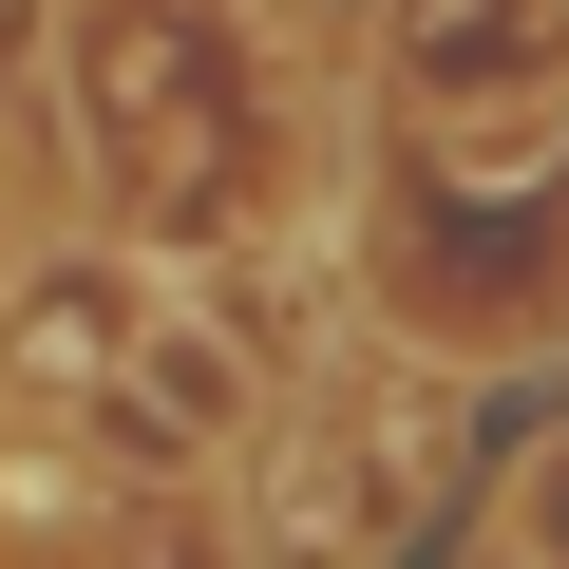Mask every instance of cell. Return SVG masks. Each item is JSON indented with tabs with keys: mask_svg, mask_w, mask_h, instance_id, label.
<instances>
[{
	"mask_svg": "<svg viewBox=\"0 0 569 569\" xmlns=\"http://www.w3.org/2000/svg\"><path fill=\"white\" fill-rule=\"evenodd\" d=\"M96 418L133 437V456H247L266 437V361L209 323V305H171V284H152V305H133V342H114V380H96Z\"/></svg>",
	"mask_w": 569,
	"mask_h": 569,
	"instance_id": "obj_1",
	"label": "cell"
},
{
	"mask_svg": "<svg viewBox=\"0 0 569 569\" xmlns=\"http://www.w3.org/2000/svg\"><path fill=\"white\" fill-rule=\"evenodd\" d=\"M399 58L475 114H550L569 96V0H399Z\"/></svg>",
	"mask_w": 569,
	"mask_h": 569,
	"instance_id": "obj_2",
	"label": "cell"
},
{
	"mask_svg": "<svg viewBox=\"0 0 569 569\" xmlns=\"http://www.w3.org/2000/svg\"><path fill=\"white\" fill-rule=\"evenodd\" d=\"M133 305H152V266H20V380H58V399H96L114 380V342H133Z\"/></svg>",
	"mask_w": 569,
	"mask_h": 569,
	"instance_id": "obj_3",
	"label": "cell"
},
{
	"mask_svg": "<svg viewBox=\"0 0 569 569\" xmlns=\"http://www.w3.org/2000/svg\"><path fill=\"white\" fill-rule=\"evenodd\" d=\"M512 569H569V437L512 475Z\"/></svg>",
	"mask_w": 569,
	"mask_h": 569,
	"instance_id": "obj_4",
	"label": "cell"
},
{
	"mask_svg": "<svg viewBox=\"0 0 569 569\" xmlns=\"http://www.w3.org/2000/svg\"><path fill=\"white\" fill-rule=\"evenodd\" d=\"M0 266H20V171H0Z\"/></svg>",
	"mask_w": 569,
	"mask_h": 569,
	"instance_id": "obj_5",
	"label": "cell"
}]
</instances>
